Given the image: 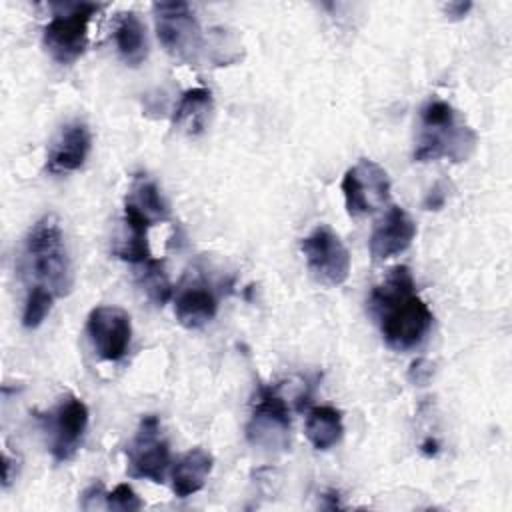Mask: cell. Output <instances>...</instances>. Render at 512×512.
Wrapping results in <instances>:
<instances>
[{"mask_svg":"<svg viewBox=\"0 0 512 512\" xmlns=\"http://www.w3.org/2000/svg\"><path fill=\"white\" fill-rule=\"evenodd\" d=\"M368 308L380 324L384 342L396 352L418 348L434 324V314L416 294L412 272L404 264L390 268L372 288Z\"/></svg>","mask_w":512,"mask_h":512,"instance_id":"obj_1","label":"cell"},{"mask_svg":"<svg viewBox=\"0 0 512 512\" xmlns=\"http://www.w3.org/2000/svg\"><path fill=\"white\" fill-rule=\"evenodd\" d=\"M22 276L26 288H46L56 298L70 292L72 264L56 214H44L28 228L22 244Z\"/></svg>","mask_w":512,"mask_h":512,"instance_id":"obj_2","label":"cell"},{"mask_svg":"<svg viewBox=\"0 0 512 512\" xmlns=\"http://www.w3.org/2000/svg\"><path fill=\"white\" fill-rule=\"evenodd\" d=\"M478 136L466 124L462 114L442 98H430L418 112V136L414 146L416 162L448 158L466 160L476 148Z\"/></svg>","mask_w":512,"mask_h":512,"instance_id":"obj_3","label":"cell"},{"mask_svg":"<svg viewBox=\"0 0 512 512\" xmlns=\"http://www.w3.org/2000/svg\"><path fill=\"white\" fill-rule=\"evenodd\" d=\"M50 22L42 30V46L48 56L58 64L76 62L88 46V26L92 16L102 8L94 2L56 4Z\"/></svg>","mask_w":512,"mask_h":512,"instance_id":"obj_4","label":"cell"},{"mask_svg":"<svg viewBox=\"0 0 512 512\" xmlns=\"http://www.w3.org/2000/svg\"><path fill=\"white\" fill-rule=\"evenodd\" d=\"M152 12L162 48L176 60L196 66L202 56L204 38L190 6L186 2H154Z\"/></svg>","mask_w":512,"mask_h":512,"instance_id":"obj_5","label":"cell"},{"mask_svg":"<svg viewBox=\"0 0 512 512\" xmlns=\"http://www.w3.org/2000/svg\"><path fill=\"white\" fill-rule=\"evenodd\" d=\"M300 252L312 278L324 286H340L350 274V252L326 224L312 228L300 242Z\"/></svg>","mask_w":512,"mask_h":512,"instance_id":"obj_6","label":"cell"},{"mask_svg":"<svg viewBox=\"0 0 512 512\" xmlns=\"http://www.w3.org/2000/svg\"><path fill=\"white\" fill-rule=\"evenodd\" d=\"M40 420L44 422V430L48 434V448L54 462H66L74 458L84 442L90 422V412L84 400L66 394L48 414H42Z\"/></svg>","mask_w":512,"mask_h":512,"instance_id":"obj_7","label":"cell"},{"mask_svg":"<svg viewBox=\"0 0 512 512\" xmlns=\"http://www.w3.org/2000/svg\"><path fill=\"white\" fill-rule=\"evenodd\" d=\"M340 188L348 216H368L388 202L390 176L378 162L360 158L344 172Z\"/></svg>","mask_w":512,"mask_h":512,"instance_id":"obj_8","label":"cell"},{"mask_svg":"<svg viewBox=\"0 0 512 512\" xmlns=\"http://www.w3.org/2000/svg\"><path fill=\"white\" fill-rule=\"evenodd\" d=\"M126 458L130 478H144L154 484H162L166 480V472L170 468V446L162 434L158 416H142L136 434L126 448Z\"/></svg>","mask_w":512,"mask_h":512,"instance_id":"obj_9","label":"cell"},{"mask_svg":"<svg viewBox=\"0 0 512 512\" xmlns=\"http://www.w3.org/2000/svg\"><path fill=\"white\" fill-rule=\"evenodd\" d=\"M290 412L284 398L272 386L258 390L252 416L246 424V438L252 446L264 450H282L288 446Z\"/></svg>","mask_w":512,"mask_h":512,"instance_id":"obj_10","label":"cell"},{"mask_svg":"<svg viewBox=\"0 0 512 512\" xmlns=\"http://www.w3.org/2000/svg\"><path fill=\"white\" fill-rule=\"evenodd\" d=\"M86 334L94 352L106 362H118L126 356L132 340V320L120 306L100 304L86 318Z\"/></svg>","mask_w":512,"mask_h":512,"instance_id":"obj_11","label":"cell"},{"mask_svg":"<svg viewBox=\"0 0 512 512\" xmlns=\"http://www.w3.org/2000/svg\"><path fill=\"white\" fill-rule=\"evenodd\" d=\"M174 316L188 328L198 330L206 326L218 312V294L204 270L190 268L180 278L174 292Z\"/></svg>","mask_w":512,"mask_h":512,"instance_id":"obj_12","label":"cell"},{"mask_svg":"<svg viewBox=\"0 0 512 512\" xmlns=\"http://www.w3.org/2000/svg\"><path fill=\"white\" fill-rule=\"evenodd\" d=\"M92 150V132L90 126L76 118L66 122L54 140L50 142L46 154V172L50 174H68L84 166Z\"/></svg>","mask_w":512,"mask_h":512,"instance_id":"obj_13","label":"cell"},{"mask_svg":"<svg viewBox=\"0 0 512 512\" xmlns=\"http://www.w3.org/2000/svg\"><path fill=\"white\" fill-rule=\"evenodd\" d=\"M414 236H416V224L410 218V214L402 206L392 204L384 212V216L376 222L370 234L368 248H370L372 260L384 262L392 256L402 254L404 250L410 248Z\"/></svg>","mask_w":512,"mask_h":512,"instance_id":"obj_14","label":"cell"},{"mask_svg":"<svg viewBox=\"0 0 512 512\" xmlns=\"http://www.w3.org/2000/svg\"><path fill=\"white\" fill-rule=\"evenodd\" d=\"M214 468V456L204 448H192L180 456L170 472L172 492L176 498H188L206 486Z\"/></svg>","mask_w":512,"mask_h":512,"instance_id":"obj_15","label":"cell"},{"mask_svg":"<svg viewBox=\"0 0 512 512\" xmlns=\"http://www.w3.org/2000/svg\"><path fill=\"white\" fill-rule=\"evenodd\" d=\"M214 110V98L208 88H188L174 108L172 126L188 136H198L206 130L210 114Z\"/></svg>","mask_w":512,"mask_h":512,"instance_id":"obj_16","label":"cell"},{"mask_svg":"<svg viewBox=\"0 0 512 512\" xmlns=\"http://www.w3.org/2000/svg\"><path fill=\"white\" fill-rule=\"evenodd\" d=\"M114 42L124 64L136 68L148 56L146 26L136 12H122L114 22Z\"/></svg>","mask_w":512,"mask_h":512,"instance_id":"obj_17","label":"cell"},{"mask_svg":"<svg viewBox=\"0 0 512 512\" xmlns=\"http://www.w3.org/2000/svg\"><path fill=\"white\" fill-rule=\"evenodd\" d=\"M304 434L312 448L316 450H330L336 446L344 436V422L342 412L334 406H314L308 410Z\"/></svg>","mask_w":512,"mask_h":512,"instance_id":"obj_18","label":"cell"},{"mask_svg":"<svg viewBox=\"0 0 512 512\" xmlns=\"http://www.w3.org/2000/svg\"><path fill=\"white\" fill-rule=\"evenodd\" d=\"M126 202L136 206L152 224L168 220V216H170L168 202L162 196L158 184L152 178L142 176V174H138L132 180V186H130V192L126 196Z\"/></svg>","mask_w":512,"mask_h":512,"instance_id":"obj_19","label":"cell"},{"mask_svg":"<svg viewBox=\"0 0 512 512\" xmlns=\"http://www.w3.org/2000/svg\"><path fill=\"white\" fill-rule=\"evenodd\" d=\"M142 266L144 270L140 272V278H138L140 288L144 290V294L152 304L164 306L172 298V284L164 270V262L158 258H150Z\"/></svg>","mask_w":512,"mask_h":512,"instance_id":"obj_20","label":"cell"},{"mask_svg":"<svg viewBox=\"0 0 512 512\" xmlns=\"http://www.w3.org/2000/svg\"><path fill=\"white\" fill-rule=\"evenodd\" d=\"M56 296L46 290V288H26V298H24V310H22V326L28 330L38 328L44 318L50 314L52 304H54Z\"/></svg>","mask_w":512,"mask_h":512,"instance_id":"obj_21","label":"cell"},{"mask_svg":"<svg viewBox=\"0 0 512 512\" xmlns=\"http://www.w3.org/2000/svg\"><path fill=\"white\" fill-rule=\"evenodd\" d=\"M144 504L140 496L134 492L130 484H118L112 492L106 494V510L116 512H134L140 510Z\"/></svg>","mask_w":512,"mask_h":512,"instance_id":"obj_22","label":"cell"},{"mask_svg":"<svg viewBox=\"0 0 512 512\" xmlns=\"http://www.w3.org/2000/svg\"><path fill=\"white\" fill-rule=\"evenodd\" d=\"M106 490L102 482H92L80 496V508L94 510V508H106Z\"/></svg>","mask_w":512,"mask_h":512,"instance_id":"obj_23","label":"cell"},{"mask_svg":"<svg viewBox=\"0 0 512 512\" xmlns=\"http://www.w3.org/2000/svg\"><path fill=\"white\" fill-rule=\"evenodd\" d=\"M432 374V368L430 364L424 360V358H418L410 364V370H408V378L414 382V384H426L428 378Z\"/></svg>","mask_w":512,"mask_h":512,"instance_id":"obj_24","label":"cell"},{"mask_svg":"<svg viewBox=\"0 0 512 512\" xmlns=\"http://www.w3.org/2000/svg\"><path fill=\"white\" fill-rule=\"evenodd\" d=\"M446 190H444V186L438 182V184H434L432 188H430V192L426 194V198H424V208L426 210H440L442 206H444V202H446Z\"/></svg>","mask_w":512,"mask_h":512,"instance_id":"obj_25","label":"cell"},{"mask_svg":"<svg viewBox=\"0 0 512 512\" xmlns=\"http://www.w3.org/2000/svg\"><path fill=\"white\" fill-rule=\"evenodd\" d=\"M470 8H472V2H448L446 6H444V12H446V16L448 18H452V20H460V18H464L468 12H470Z\"/></svg>","mask_w":512,"mask_h":512,"instance_id":"obj_26","label":"cell"},{"mask_svg":"<svg viewBox=\"0 0 512 512\" xmlns=\"http://www.w3.org/2000/svg\"><path fill=\"white\" fill-rule=\"evenodd\" d=\"M438 450H440V444H438V440L436 438H426L422 444H420V452L426 456V458H434L436 454H438Z\"/></svg>","mask_w":512,"mask_h":512,"instance_id":"obj_27","label":"cell"}]
</instances>
